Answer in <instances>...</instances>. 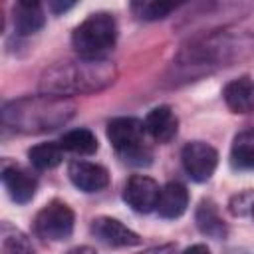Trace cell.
Returning <instances> with one entry per match:
<instances>
[{"mask_svg":"<svg viewBox=\"0 0 254 254\" xmlns=\"http://www.w3.org/2000/svg\"><path fill=\"white\" fill-rule=\"evenodd\" d=\"M117 77V69L109 60H65L48 67L40 77V89L48 95L69 97L95 93L109 87Z\"/></svg>","mask_w":254,"mask_h":254,"instance_id":"1","label":"cell"},{"mask_svg":"<svg viewBox=\"0 0 254 254\" xmlns=\"http://www.w3.org/2000/svg\"><path fill=\"white\" fill-rule=\"evenodd\" d=\"M73 113L75 103L69 97L42 93L8 101L2 107V123L14 131L38 135L65 125Z\"/></svg>","mask_w":254,"mask_h":254,"instance_id":"2","label":"cell"},{"mask_svg":"<svg viewBox=\"0 0 254 254\" xmlns=\"http://www.w3.org/2000/svg\"><path fill=\"white\" fill-rule=\"evenodd\" d=\"M252 50V40L244 34L216 32L194 40L179 54V67L187 77L208 73L210 69L230 65L232 62L244 58Z\"/></svg>","mask_w":254,"mask_h":254,"instance_id":"3","label":"cell"},{"mask_svg":"<svg viewBox=\"0 0 254 254\" xmlns=\"http://www.w3.org/2000/svg\"><path fill=\"white\" fill-rule=\"evenodd\" d=\"M117 42V22L109 12H93L79 22L71 34L77 58L105 60Z\"/></svg>","mask_w":254,"mask_h":254,"instance_id":"4","label":"cell"},{"mask_svg":"<svg viewBox=\"0 0 254 254\" xmlns=\"http://www.w3.org/2000/svg\"><path fill=\"white\" fill-rule=\"evenodd\" d=\"M145 121L137 117H115L107 123V139L117 155L133 167L151 165L153 151L147 143Z\"/></svg>","mask_w":254,"mask_h":254,"instance_id":"5","label":"cell"},{"mask_svg":"<svg viewBox=\"0 0 254 254\" xmlns=\"http://www.w3.org/2000/svg\"><path fill=\"white\" fill-rule=\"evenodd\" d=\"M75 224V214L69 204L64 200H50L46 206L40 208V212L34 218V232L52 242H60L71 236Z\"/></svg>","mask_w":254,"mask_h":254,"instance_id":"6","label":"cell"},{"mask_svg":"<svg viewBox=\"0 0 254 254\" xmlns=\"http://www.w3.org/2000/svg\"><path fill=\"white\" fill-rule=\"evenodd\" d=\"M181 161H183V167H185L187 175L192 181L204 183L216 171L218 153H216V149L212 145H208L204 141H190V143H187L183 147Z\"/></svg>","mask_w":254,"mask_h":254,"instance_id":"7","label":"cell"},{"mask_svg":"<svg viewBox=\"0 0 254 254\" xmlns=\"http://www.w3.org/2000/svg\"><path fill=\"white\" fill-rule=\"evenodd\" d=\"M161 187L155 179L147 175H133L123 187V200L141 214H147L157 208Z\"/></svg>","mask_w":254,"mask_h":254,"instance_id":"8","label":"cell"},{"mask_svg":"<svg viewBox=\"0 0 254 254\" xmlns=\"http://www.w3.org/2000/svg\"><path fill=\"white\" fill-rule=\"evenodd\" d=\"M67 177L73 187L83 192H99L109 185V173L105 167L81 159H75L67 165Z\"/></svg>","mask_w":254,"mask_h":254,"instance_id":"9","label":"cell"},{"mask_svg":"<svg viewBox=\"0 0 254 254\" xmlns=\"http://www.w3.org/2000/svg\"><path fill=\"white\" fill-rule=\"evenodd\" d=\"M91 232L93 236L107 244V246H115V248H125V246H137L141 242L139 234L133 232L131 228H127L121 220L111 218V216H99L91 222Z\"/></svg>","mask_w":254,"mask_h":254,"instance_id":"10","label":"cell"},{"mask_svg":"<svg viewBox=\"0 0 254 254\" xmlns=\"http://www.w3.org/2000/svg\"><path fill=\"white\" fill-rule=\"evenodd\" d=\"M2 183H4L10 198L18 204L30 202L38 189L36 177L30 171L22 169L20 165H6L2 169Z\"/></svg>","mask_w":254,"mask_h":254,"instance_id":"11","label":"cell"},{"mask_svg":"<svg viewBox=\"0 0 254 254\" xmlns=\"http://www.w3.org/2000/svg\"><path fill=\"white\" fill-rule=\"evenodd\" d=\"M224 103L232 113H250L254 111V79L240 75L228 81L222 89Z\"/></svg>","mask_w":254,"mask_h":254,"instance_id":"12","label":"cell"},{"mask_svg":"<svg viewBox=\"0 0 254 254\" xmlns=\"http://www.w3.org/2000/svg\"><path fill=\"white\" fill-rule=\"evenodd\" d=\"M145 129L157 143H169L179 129V119L169 105H159L145 117Z\"/></svg>","mask_w":254,"mask_h":254,"instance_id":"13","label":"cell"},{"mask_svg":"<svg viewBox=\"0 0 254 254\" xmlns=\"http://www.w3.org/2000/svg\"><path fill=\"white\" fill-rule=\"evenodd\" d=\"M187 206H189V190L183 183L171 181L165 187H161V194L155 210L163 218H179L185 214Z\"/></svg>","mask_w":254,"mask_h":254,"instance_id":"14","label":"cell"},{"mask_svg":"<svg viewBox=\"0 0 254 254\" xmlns=\"http://www.w3.org/2000/svg\"><path fill=\"white\" fill-rule=\"evenodd\" d=\"M46 24V14L40 2L20 0L14 4V28L20 36H32Z\"/></svg>","mask_w":254,"mask_h":254,"instance_id":"15","label":"cell"},{"mask_svg":"<svg viewBox=\"0 0 254 254\" xmlns=\"http://www.w3.org/2000/svg\"><path fill=\"white\" fill-rule=\"evenodd\" d=\"M194 220H196L198 230H200L204 236H210V238H214V240L224 238L226 232H228L224 220H222L220 214H218L216 204H214L210 198L200 200V204H198V208H196V214H194Z\"/></svg>","mask_w":254,"mask_h":254,"instance_id":"16","label":"cell"},{"mask_svg":"<svg viewBox=\"0 0 254 254\" xmlns=\"http://www.w3.org/2000/svg\"><path fill=\"white\" fill-rule=\"evenodd\" d=\"M28 159H30V165L38 171H48V169H54L62 163L64 159V149L60 143H40V145H34L30 151H28Z\"/></svg>","mask_w":254,"mask_h":254,"instance_id":"17","label":"cell"},{"mask_svg":"<svg viewBox=\"0 0 254 254\" xmlns=\"http://www.w3.org/2000/svg\"><path fill=\"white\" fill-rule=\"evenodd\" d=\"M60 145L64 151L75 153V155H91L97 151V139L89 129H71L62 135Z\"/></svg>","mask_w":254,"mask_h":254,"instance_id":"18","label":"cell"},{"mask_svg":"<svg viewBox=\"0 0 254 254\" xmlns=\"http://www.w3.org/2000/svg\"><path fill=\"white\" fill-rule=\"evenodd\" d=\"M230 161L238 169H254V129L242 131L234 137Z\"/></svg>","mask_w":254,"mask_h":254,"instance_id":"19","label":"cell"},{"mask_svg":"<svg viewBox=\"0 0 254 254\" xmlns=\"http://www.w3.org/2000/svg\"><path fill=\"white\" fill-rule=\"evenodd\" d=\"M131 8L135 16H139L141 20H161L169 12H173L177 4L173 2H133Z\"/></svg>","mask_w":254,"mask_h":254,"instance_id":"20","label":"cell"},{"mask_svg":"<svg viewBox=\"0 0 254 254\" xmlns=\"http://www.w3.org/2000/svg\"><path fill=\"white\" fill-rule=\"evenodd\" d=\"M4 252L6 254H36L30 240L18 230L4 236Z\"/></svg>","mask_w":254,"mask_h":254,"instance_id":"21","label":"cell"},{"mask_svg":"<svg viewBox=\"0 0 254 254\" xmlns=\"http://www.w3.org/2000/svg\"><path fill=\"white\" fill-rule=\"evenodd\" d=\"M71 6H73V2H56V0H52V2H50V8H52L54 12H58V14H60V12H65V10H69Z\"/></svg>","mask_w":254,"mask_h":254,"instance_id":"22","label":"cell"},{"mask_svg":"<svg viewBox=\"0 0 254 254\" xmlns=\"http://www.w3.org/2000/svg\"><path fill=\"white\" fill-rule=\"evenodd\" d=\"M183 254H210V250H208L204 244H192V246H189Z\"/></svg>","mask_w":254,"mask_h":254,"instance_id":"23","label":"cell"},{"mask_svg":"<svg viewBox=\"0 0 254 254\" xmlns=\"http://www.w3.org/2000/svg\"><path fill=\"white\" fill-rule=\"evenodd\" d=\"M65 254H97L91 246H75V248H71V250H67Z\"/></svg>","mask_w":254,"mask_h":254,"instance_id":"24","label":"cell"},{"mask_svg":"<svg viewBox=\"0 0 254 254\" xmlns=\"http://www.w3.org/2000/svg\"><path fill=\"white\" fill-rule=\"evenodd\" d=\"M173 252V246H159V248H151L143 254H171Z\"/></svg>","mask_w":254,"mask_h":254,"instance_id":"25","label":"cell"},{"mask_svg":"<svg viewBox=\"0 0 254 254\" xmlns=\"http://www.w3.org/2000/svg\"><path fill=\"white\" fill-rule=\"evenodd\" d=\"M250 214H252V218H254V204H252V210H250Z\"/></svg>","mask_w":254,"mask_h":254,"instance_id":"26","label":"cell"}]
</instances>
